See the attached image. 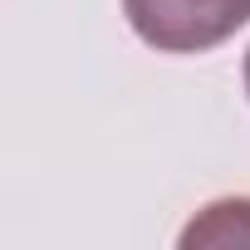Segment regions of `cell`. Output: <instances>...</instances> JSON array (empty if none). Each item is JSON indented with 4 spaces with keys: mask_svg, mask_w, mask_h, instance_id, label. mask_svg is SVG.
Wrapping results in <instances>:
<instances>
[{
    "mask_svg": "<svg viewBox=\"0 0 250 250\" xmlns=\"http://www.w3.org/2000/svg\"><path fill=\"white\" fill-rule=\"evenodd\" d=\"M245 93H250V49H245Z\"/></svg>",
    "mask_w": 250,
    "mask_h": 250,
    "instance_id": "cell-3",
    "label": "cell"
},
{
    "mask_svg": "<svg viewBox=\"0 0 250 250\" xmlns=\"http://www.w3.org/2000/svg\"><path fill=\"white\" fill-rule=\"evenodd\" d=\"M230 240L250 245V201H216L182 230L187 250H196V245H230Z\"/></svg>",
    "mask_w": 250,
    "mask_h": 250,
    "instance_id": "cell-2",
    "label": "cell"
},
{
    "mask_svg": "<svg viewBox=\"0 0 250 250\" xmlns=\"http://www.w3.org/2000/svg\"><path fill=\"white\" fill-rule=\"evenodd\" d=\"M123 15L162 54H201L250 20V0H123Z\"/></svg>",
    "mask_w": 250,
    "mask_h": 250,
    "instance_id": "cell-1",
    "label": "cell"
}]
</instances>
